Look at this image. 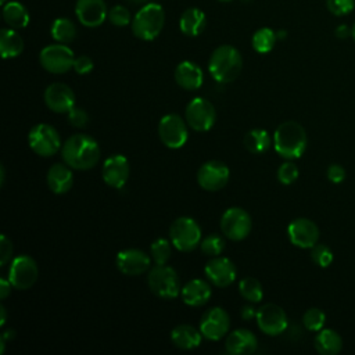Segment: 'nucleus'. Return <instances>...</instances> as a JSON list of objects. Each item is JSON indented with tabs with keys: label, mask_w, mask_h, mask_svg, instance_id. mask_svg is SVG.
<instances>
[{
	"label": "nucleus",
	"mask_w": 355,
	"mask_h": 355,
	"mask_svg": "<svg viewBox=\"0 0 355 355\" xmlns=\"http://www.w3.org/2000/svg\"><path fill=\"white\" fill-rule=\"evenodd\" d=\"M61 155L68 166L86 171L97 165L100 159V146L92 136L78 133L67 139L62 144Z\"/></svg>",
	"instance_id": "nucleus-1"
},
{
	"label": "nucleus",
	"mask_w": 355,
	"mask_h": 355,
	"mask_svg": "<svg viewBox=\"0 0 355 355\" xmlns=\"http://www.w3.org/2000/svg\"><path fill=\"white\" fill-rule=\"evenodd\" d=\"M243 69V58L240 51L229 44L216 47L208 62V71L219 83H229L239 78Z\"/></svg>",
	"instance_id": "nucleus-2"
},
{
	"label": "nucleus",
	"mask_w": 355,
	"mask_h": 355,
	"mask_svg": "<svg viewBox=\"0 0 355 355\" xmlns=\"http://www.w3.org/2000/svg\"><path fill=\"white\" fill-rule=\"evenodd\" d=\"M273 146L286 159L300 158L306 148L305 129L295 121H286L277 126L273 135Z\"/></svg>",
	"instance_id": "nucleus-3"
},
{
	"label": "nucleus",
	"mask_w": 355,
	"mask_h": 355,
	"mask_svg": "<svg viewBox=\"0 0 355 355\" xmlns=\"http://www.w3.org/2000/svg\"><path fill=\"white\" fill-rule=\"evenodd\" d=\"M165 24V11L157 3L144 4L133 17L132 32L140 40H154Z\"/></svg>",
	"instance_id": "nucleus-4"
},
{
	"label": "nucleus",
	"mask_w": 355,
	"mask_h": 355,
	"mask_svg": "<svg viewBox=\"0 0 355 355\" xmlns=\"http://www.w3.org/2000/svg\"><path fill=\"white\" fill-rule=\"evenodd\" d=\"M169 239L175 248L182 252H189L200 244L201 229L194 219L180 216L172 222L169 227Z\"/></svg>",
	"instance_id": "nucleus-5"
},
{
	"label": "nucleus",
	"mask_w": 355,
	"mask_h": 355,
	"mask_svg": "<svg viewBox=\"0 0 355 355\" xmlns=\"http://www.w3.org/2000/svg\"><path fill=\"white\" fill-rule=\"evenodd\" d=\"M147 283L150 290L164 300H173L182 291L176 270L165 265L153 268L147 276Z\"/></svg>",
	"instance_id": "nucleus-6"
},
{
	"label": "nucleus",
	"mask_w": 355,
	"mask_h": 355,
	"mask_svg": "<svg viewBox=\"0 0 355 355\" xmlns=\"http://www.w3.org/2000/svg\"><path fill=\"white\" fill-rule=\"evenodd\" d=\"M40 65L51 73H65L73 68V51L62 43L49 44L39 53Z\"/></svg>",
	"instance_id": "nucleus-7"
},
{
	"label": "nucleus",
	"mask_w": 355,
	"mask_h": 355,
	"mask_svg": "<svg viewBox=\"0 0 355 355\" xmlns=\"http://www.w3.org/2000/svg\"><path fill=\"white\" fill-rule=\"evenodd\" d=\"M28 143L31 150L40 157H51L61 147L58 132L47 123L35 125L28 133Z\"/></svg>",
	"instance_id": "nucleus-8"
},
{
	"label": "nucleus",
	"mask_w": 355,
	"mask_h": 355,
	"mask_svg": "<svg viewBox=\"0 0 355 355\" xmlns=\"http://www.w3.org/2000/svg\"><path fill=\"white\" fill-rule=\"evenodd\" d=\"M252 227L251 216L247 211L239 207H232L225 211L220 218V229L222 233L234 241H240L245 239Z\"/></svg>",
	"instance_id": "nucleus-9"
},
{
	"label": "nucleus",
	"mask_w": 355,
	"mask_h": 355,
	"mask_svg": "<svg viewBox=\"0 0 355 355\" xmlns=\"http://www.w3.org/2000/svg\"><path fill=\"white\" fill-rule=\"evenodd\" d=\"M216 119L215 107L202 97L193 98L186 107V122L197 132L209 130Z\"/></svg>",
	"instance_id": "nucleus-10"
},
{
	"label": "nucleus",
	"mask_w": 355,
	"mask_h": 355,
	"mask_svg": "<svg viewBox=\"0 0 355 355\" xmlns=\"http://www.w3.org/2000/svg\"><path fill=\"white\" fill-rule=\"evenodd\" d=\"M158 135L161 141L169 148H180L186 144L189 132L187 122L176 114H168L158 123Z\"/></svg>",
	"instance_id": "nucleus-11"
},
{
	"label": "nucleus",
	"mask_w": 355,
	"mask_h": 355,
	"mask_svg": "<svg viewBox=\"0 0 355 355\" xmlns=\"http://www.w3.org/2000/svg\"><path fill=\"white\" fill-rule=\"evenodd\" d=\"M37 265L29 255H18L11 261L8 280L17 290H28L37 280Z\"/></svg>",
	"instance_id": "nucleus-12"
},
{
	"label": "nucleus",
	"mask_w": 355,
	"mask_h": 355,
	"mask_svg": "<svg viewBox=\"0 0 355 355\" xmlns=\"http://www.w3.org/2000/svg\"><path fill=\"white\" fill-rule=\"evenodd\" d=\"M229 175V168L223 162L212 159L200 166L197 182L207 191H218L226 186Z\"/></svg>",
	"instance_id": "nucleus-13"
},
{
	"label": "nucleus",
	"mask_w": 355,
	"mask_h": 355,
	"mask_svg": "<svg viewBox=\"0 0 355 355\" xmlns=\"http://www.w3.org/2000/svg\"><path fill=\"white\" fill-rule=\"evenodd\" d=\"M257 324L268 336H277L287 329V316L276 304H265L257 311Z\"/></svg>",
	"instance_id": "nucleus-14"
},
{
	"label": "nucleus",
	"mask_w": 355,
	"mask_h": 355,
	"mask_svg": "<svg viewBox=\"0 0 355 355\" xmlns=\"http://www.w3.org/2000/svg\"><path fill=\"white\" fill-rule=\"evenodd\" d=\"M230 327V318L227 312L219 306L208 309L200 320V331L207 340H220Z\"/></svg>",
	"instance_id": "nucleus-15"
},
{
	"label": "nucleus",
	"mask_w": 355,
	"mask_h": 355,
	"mask_svg": "<svg viewBox=\"0 0 355 355\" xmlns=\"http://www.w3.org/2000/svg\"><path fill=\"white\" fill-rule=\"evenodd\" d=\"M116 268L126 276H139L148 270L151 265L150 257L137 248H128L118 252L115 259Z\"/></svg>",
	"instance_id": "nucleus-16"
},
{
	"label": "nucleus",
	"mask_w": 355,
	"mask_h": 355,
	"mask_svg": "<svg viewBox=\"0 0 355 355\" xmlns=\"http://www.w3.org/2000/svg\"><path fill=\"white\" fill-rule=\"evenodd\" d=\"M287 234L295 247L312 248L318 243L319 229L311 219L297 218L288 225Z\"/></svg>",
	"instance_id": "nucleus-17"
},
{
	"label": "nucleus",
	"mask_w": 355,
	"mask_h": 355,
	"mask_svg": "<svg viewBox=\"0 0 355 355\" xmlns=\"http://www.w3.org/2000/svg\"><path fill=\"white\" fill-rule=\"evenodd\" d=\"M75 14L83 26L96 28L108 18V8L104 0H78Z\"/></svg>",
	"instance_id": "nucleus-18"
},
{
	"label": "nucleus",
	"mask_w": 355,
	"mask_h": 355,
	"mask_svg": "<svg viewBox=\"0 0 355 355\" xmlns=\"http://www.w3.org/2000/svg\"><path fill=\"white\" fill-rule=\"evenodd\" d=\"M204 272L208 280L218 287H227L236 279V266L225 257H212L207 262Z\"/></svg>",
	"instance_id": "nucleus-19"
},
{
	"label": "nucleus",
	"mask_w": 355,
	"mask_h": 355,
	"mask_svg": "<svg viewBox=\"0 0 355 355\" xmlns=\"http://www.w3.org/2000/svg\"><path fill=\"white\" fill-rule=\"evenodd\" d=\"M129 172V161L122 154H114L103 164V179L110 187L114 189H122L125 186Z\"/></svg>",
	"instance_id": "nucleus-20"
},
{
	"label": "nucleus",
	"mask_w": 355,
	"mask_h": 355,
	"mask_svg": "<svg viewBox=\"0 0 355 355\" xmlns=\"http://www.w3.org/2000/svg\"><path fill=\"white\" fill-rule=\"evenodd\" d=\"M44 103L54 112H68L75 105V93L68 85L55 82L44 90Z\"/></svg>",
	"instance_id": "nucleus-21"
},
{
	"label": "nucleus",
	"mask_w": 355,
	"mask_h": 355,
	"mask_svg": "<svg viewBox=\"0 0 355 355\" xmlns=\"http://www.w3.org/2000/svg\"><path fill=\"white\" fill-rule=\"evenodd\" d=\"M225 348L230 355L252 354L257 349V337L247 329H237L227 336Z\"/></svg>",
	"instance_id": "nucleus-22"
},
{
	"label": "nucleus",
	"mask_w": 355,
	"mask_h": 355,
	"mask_svg": "<svg viewBox=\"0 0 355 355\" xmlns=\"http://www.w3.org/2000/svg\"><path fill=\"white\" fill-rule=\"evenodd\" d=\"M182 300L189 306H201L211 298V286L202 279H193L182 287Z\"/></svg>",
	"instance_id": "nucleus-23"
},
{
	"label": "nucleus",
	"mask_w": 355,
	"mask_h": 355,
	"mask_svg": "<svg viewBox=\"0 0 355 355\" xmlns=\"http://www.w3.org/2000/svg\"><path fill=\"white\" fill-rule=\"evenodd\" d=\"M202 79L201 68L193 61H182L175 69V80L184 90H197Z\"/></svg>",
	"instance_id": "nucleus-24"
},
{
	"label": "nucleus",
	"mask_w": 355,
	"mask_h": 355,
	"mask_svg": "<svg viewBox=\"0 0 355 355\" xmlns=\"http://www.w3.org/2000/svg\"><path fill=\"white\" fill-rule=\"evenodd\" d=\"M205 25H207V17L204 11L196 7H190L184 10L179 19L180 32L189 37H196L200 33H202V31L205 29Z\"/></svg>",
	"instance_id": "nucleus-25"
},
{
	"label": "nucleus",
	"mask_w": 355,
	"mask_h": 355,
	"mask_svg": "<svg viewBox=\"0 0 355 355\" xmlns=\"http://www.w3.org/2000/svg\"><path fill=\"white\" fill-rule=\"evenodd\" d=\"M47 184L53 193L64 194L72 187L73 175L67 165L54 164L47 172Z\"/></svg>",
	"instance_id": "nucleus-26"
},
{
	"label": "nucleus",
	"mask_w": 355,
	"mask_h": 355,
	"mask_svg": "<svg viewBox=\"0 0 355 355\" xmlns=\"http://www.w3.org/2000/svg\"><path fill=\"white\" fill-rule=\"evenodd\" d=\"M201 331L189 324H179L171 333L172 343L180 349H194L201 344Z\"/></svg>",
	"instance_id": "nucleus-27"
},
{
	"label": "nucleus",
	"mask_w": 355,
	"mask_h": 355,
	"mask_svg": "<svg viewBox=\"0 0 355 355\" xmlns=\"http://www.w3.org/2000/svg\"><path fill=\"white\" fill-rule=\"evenodd\" d=\"M24 51V40L21 35L12 28H3L0 31V53L3 58L18 57Z\"/></svg>",
	"instance_id": "nucleus-28"
},
{
	"label": "nucleus",
	"mask_w": 355,
	"mask_h": 355,
	"mask_svg": "<svg viewBox=\"0 0 355 355\" xmlns=\"http://www.w3.org/2000/svg\"><path fill=\"white\" fill-rule=\"evenodd\" d=\"M3 18L12 29H24L29 24V12L19 1H8L3 4Z\"/></svg>",
	"instance_id": "nucleus-29"
},
{
	"label": "nucleus",
	"mask_w": 355,
	"mask_h": 355,
	"mask_svg": "<svg viewBox=\"0 0 355 355\" xmlns=\"http://www.w3.org/2000/svg\"><path fill=\"white\" fill-rule=\"evenodd\" d=\"M315 348L322 355H336L343 348V340L337 331L323 329L315 337Z\"/></svg>",
	"instance_id": "nucleus-30"
},
{
	"label": "nucleus",
	"mask_w": 355,
	"mask_h": 355,
	"mask_svg": "<svg viewBox=\"0 0 355 355\" xmlns=\"http://www.w3.org/2000/svg\"><path fill=\"white\" fill-rule=\"evenodd\" d=\"M50 35L57 43L68 44L76 37V26L68 18H57L51 24Z\"/></svg>",
	"instance_id": "nucleus-31"
},
{
	"label": "nucleus",
	"mask_w": 355,
	"mask_h": 355,
	"mask_svg": "<svg viewBox=\"0 0 355 355\" xmlns=\"http://www.w3.org/2000/svg\"><path fill=\"white\" fill-rule=\"evenodd\" d=\"M272 144V139L265 129H251L244 136V146L252 154L265 153Z\"/></svg>",
	"instance_id": "nucleus-32"
},
{
	"label": "nucleus",
	"mask_w": 355,
	"mask_h": 355,
	"mask_svg": "<svg viewBox=\"0 0 355 355\" xmlns=\"http://www.w3.org/2000/svg\"><path fill=\"white\" fill-rule=\"evenodd\" d=\"M276 40H277V35L273 29L270 28H259L254 35H252V39H251V44H252V49L261 54H265V53H269L275 44H276Z\"/></svg>",
	"instance_id": "nucleus-33"
},
{
	"label": "nucleus",
	"mask_w": 355,
	"mask_h": 355,
	"mask_svg": "<svg viewBox=\"0 0 355 355\" xmlns=\"http://www.w3.org/2000/svg\"><path fill=\"white\" fill-rule=\"evenodd\" d=\"M239 291L243 298L250 302H259L263 297L261 283L254 277H245L239 284Z\"/></svg>",
	"instance_id": "nucleus-34"
},
{
	"label": "nucleus",
	"mask_w": 355,
	"mask_h": 355,
	"mask_svg": "<svg viewBox=\"0 0 355 355\" xmlns=\"http://www.w3.org/2000/svg\"><path fill=\"white\" fill-rule=\"evenodd\" d=\"M150 251H151V257L157 265H165L172 254L171 243L166 239H157L151 244Z\"/></svg>",
	"instance_id": "nucleus-35"
},
{
	"label": "nucleus",
	"mask_w": 355,
	"mask_h": 355,
	"mask_svg": "<svg viewBox=\"0 0 355 355\" xmlns=\"http://www.w3.org/2000/svg\"><path fill=\"white\" fill-rule=\"evenodd\" d=\"M200 250L208 257H218L225 250V241L218 234H209L200 243Z\"/></svg>",
	"instance_id": "nucleus-36"
},
{
	"label": "nucleus",
	"mask_w": 355,
	"mask_h": 355,
	"mask_svg": "<svg viewBox=\"0 0 355 355\" xmlns=\"http://www.w3.org/2000/svg\"><path fill=\"white\" fill-rule=\"evenodd\" d=\"M324 320H326V316L323 313L322 309L319 308H309L304 316H302V323L304 326L311 330V331H319L322 330L323 324H324Z\"/></svg>",
	"instance_id": "nucleus-37"
},
{
	"label": "nucleus",
	"mask_w": 355,
	"mask_h": 355,
	"mask_svg": "<svg viewBox=\"0 0 355 355\" xmlns=\"http://www.w3.org/2000/svg\"><path fill=\"white\" fill-rule=\"evenodd\" d=\"M108 21L115 26H126L132 22V15H130V11L125 6L115 4L108 11Z\"/></svg>",
	"instance_id": "nucleus-38"
},
{
	"label": "nucleus",
	"mask_w": 355,
	"mask_h": 355,
	"mask_svg": "<svg viewBox=\"0 0 355 355\" xmlns=\"http://www.w3.org/2000/svg\"><path fill=\"white\" fill-rule=\"evenodd\" d=\"M311 257H312V261L320 266V268H327L331 262H333V252L331 250L324 245V244H315L312 247V251H311Z\"/></svg>",
	"instance_id": "nucleus-39"
},
{
	"label": "nucleus",
	"mask_w": 355,
	"mask_h": 355,
	"mask_svg": "<svg viewBox=\"0 0 355 355\" xmlns=\"http://www.w3.org/2000/svg\"><path fill=\"white\" fill-rule=\"evenodd\" d=\"M298 178V168L294 162H283L277 171V179L283 184H291Z\"/></svg>",
	"instance_id": "nucleus-40"
},
{
	"label": "nucleus",
	"mask_w": 355,
	"mask_h": 355,
	"mask_svg": "<svg viewBox=\"0 0 355 355\" xmlns=\"http://www.w3.org/2000/svg\"><path fill=\"white\" fill-rule=\"evenodd\" d=\"M327 8L334 15H345L355 7V0H326Z\"/></svg>",
	"instance_id": "nucleus-41"
},
{
	"label": "nucleus",
	"mask_w": 355,
	"mask_h": 355,
	"mask_svg": "<svg viewBox=\"0 0 355 355\" xmlns=\"http://www.w3.org/2000/svg\"><path fill=\"white\" fill-rule=\"evenodd\" d=\"M68 121L75 128H85L87 125V122H89V115H87V112L83 108L73 105L68 111Z\"/></svg>",
	"instance_id": "nucleus-42"
},
{
	"label": "nucleus",
	"mask_w": 355,
	"mask_h": 355,
	"mask_svg": "<svg viewBox=\"0 0 355 355\" xmlns=\"http://www.w3.org/2000/svg\"><path fill=\"white\" fill-rule=\"evenodd\" d=\"M11 255H12L11 240L6 234H1V237H0V265L4 266L11 259Z\"/></svg>",
	"instance_id": "nucleus-43"
},
{
	"label": "nucleus",
	"mask_w": 355,
	"mask_h": 355,
	"mask_svg": "<svg viewBox=\"0 0 355 355\" xmlns=\"http://www.w3.org/2000/svg\"><path fill=\"white\" fill-rule=\"evenodd\" d=\"M73 69L79 75H86L93 69V60L89 55H79L75 58Z\"/></svg>",
	"instance_id": "nucleus-44"
},
{
	"label": "nucleus",
	"mask_w": 355,
	"mask_h": 355,
	"mask_svg": "<svg viewBox=\"0 0 355 355\" xmlns=\"http://www.w3.org/2000/svg\"><path fill=\"white\" fill-rule=\"evenodd\" d=\"M345 178V169L338 164H331L327 168V179L333 183H340Z\"/></svg>",
	"instance_id": "nucleus-45"
},
{
	"label": "nucleus",
	"mask_w": 355,
	"mask_h": 355,
	"mask_svg": "<svg viewBox=\"0 0 355 355\" xmlns=\"http://www.w3.org/2000/svg\"><path fill=\"white\" fill-rule=\"evenodd\" d=\"M11 286L12 284L10 280H7L4 277L0 279V298L1 300H6L8 297V294L11 293Z\"/></svg>",
	"instance_id": "nucleus-46"
},
{
	"label": "nucleus",
	"mask_w": 355,
	"mask_h": 355,
	"mask_svg": "<svg viewBox=\"0 0 355 355\" xmlns=\"http://www.w3.org/2000/svg\"><path fill=\"white\" fill-rule=\"evenodd\" d=\"M241 318L244 320H251L254 318H257V311L255 308H252L251 305H245L241 308Z\"/></svg>",
	"instance_id": "nucleus-47"
},
{
	"label": "nucleus",
	"mask_w": 355,
	"mask_h": 355,
	"mask_svg": "<svg viewBox=\"0 0 355 355\" xmlns=\"http://www.w3.org/2000/svg\"><path fill=\"white\" fill-rule=\"evenodd\" d=\"M334 35L338 37V39H347L349 35H351V29L347 26V25H338L334 31Z\"/></svg>",
	"instance_id": "nucleus-48"
},
{
	"label": "nucleus",
	"mask_w": 355,
	"mask_h": 355,
	"mask_svg": "<svg viewBox=\"0 0 355 355\" xmlns=\"http://www.w3.org/2000/svg\"><path fill=\"white\" fill-rule=\"evenodd\" d=\"M0 312H1V320H0V326H3L6 323V318H7V312H6V308L4 305L0 306Z\"/></svg>",
	"instance_id": "nucleus-49"
},
{
	"label": "nucleus",
	"mask_w": 355,
	"mask_h": 355,
	"mask_svg": "<svg viewBox=\"0 0 355 355\" xmlns=\"http://www.w3.org/2000/svg\"><path fill=\"white\" fill-rule=\"evenodd\" d=\"M12 337H14V330H7L1 334L3 340H8V338H12Z\"/></svg>",
	"instance_id": "nucleus-50"
},
{
	"label": "nucleus",
	"mask_w": 355,
	"mask_h": 355,
	"mask_svg": "<svg viewBox=\"0 0 355 355\" xmlns=\"http://www.w3.org/2000/svg\"><path fill=\"white\" fill-rule=\"evenodd\" d=\"M129 3H135V4H147V3H150L151 0H128Z\"/></svg>",
	"instance_id": "nucleus-51"
},
{
	"label": "nucleus",
	"mask_w": 355,
	"mask_h": 355,
	"mask_svg": "<svg viewBox=\"0 0 355 355\" xmlns=\"http://www.w3.org/2000/svg\"><path fill=\"white\" fill-rule=\"evenodd\" d=\"M276 35H277V40H279V39H283L286 36V32L284 31H279V32H276Z\"/></svg>",
	"instance_id": "nucleus-52"
},
{
	"label": "nucleus",
	"mask_w": 355,
	"mask_h": 355,
	"mask_svg": "<svg viewBox=\"0 0 355 355\" xmlns=\"http://www.w3.org/2000/svg\"><path fill=\"white\" fill-rule=\"evenodd\" d=\"M0 172H1V184L4 183V166H0Z\"/></svg>",
	"instance_id": "nucleus-53"
},
{
	"label": "nucleus",
	"mask_w": 355,
	"mask_h": 355,
	"mask_svg": "<svg viewBox=\"0 0 355 355\" xmlns=\"http://www.w3.org/2000/svg\"><path fill=\"white\" fill-rule=\"evenodd\" d=\"M351 36H352V39L355 40V22H354V25H352V28H351Z\"/></svg>",
	"instance_id": "nucleus-54"
},
{
	"label": "nucleus",
	"mask_w": 355,
	"mask_h": 355,
	"mask_svg": "<svg viewBox=\"0 0 355 355\" xmlns=\"http://www.w3.org/2000/svg\"><path fill=\"white\" fill-rule=\"evenodd\" d=\"M218 1H223V3H226V1H232V0H218Z\"/></svg>",
	"instance_id": "nucleus-55"
},
{
	"label": "nucleus",
	"mask_w": 355,
	"mask_h": 355,
	"mask_svg": "<svg viewBox=\"0 0 355 355\" xmlns=\"http://www.w3.org/2000/svg\"><path fill=\"white\" fill-rule=\"evenodd\" d=\"M0 1H1V4H6V1H7V0H0Z\"/></svg>",
	"instance_id": "nucleus-56"
}]
</instances>
